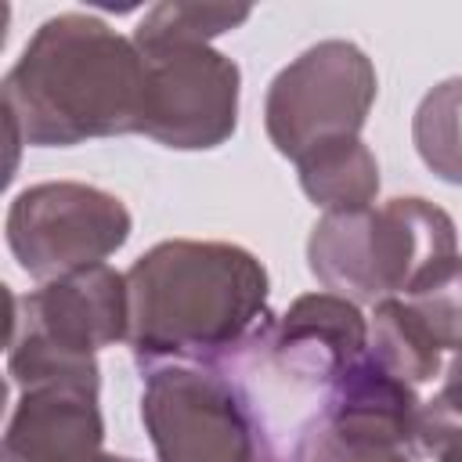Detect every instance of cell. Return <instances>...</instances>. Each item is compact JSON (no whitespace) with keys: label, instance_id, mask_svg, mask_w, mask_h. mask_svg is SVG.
I'll return each mask as SVG.
<instances>
[{"label":"cell","instance_id":"cell-4","mask_svg":"<svg viewBox=\"0 0 462 462\" xmlns=\"http://www.w3.org/2000/svg\"><path fill=\"white\" fill-rule=\"evenodd\" d=\"M14 303L25 307L11 332V375L22 386L97 383L94 350L130 332L126 278L105 263L61 274Z\"/></svg>","mask_w":462,"mask_h":462},{"label":"cell","instance_id":"cell-5","mask_svg":"<svg viewBox=\"0 0 462 462\" xmlns=\"http://www.w3.org/2000/svg\"><path fill=\"white\" fill-rule=\"evenodd\" d=\"M141 419L159 462H274L260 411L220 365L152 368Z\"/></svg>","mask_w":462,"mask_h":462},{"label":"cell","instance_id":"cell-11","mask_svg":"<svg viewBox=\"0 0 462 462\" xmlns=\"http://www.w3.org/2000/svg\"><path fill=\"white\" fill-rule=\"evenodd\" d=\"M296 162H300L303 191L314 199V206H325L328 213L365 209L372 202V195L379 191L375 159L357 137L321 144Z\"/></svg>","mask_w":462,"mask_h":462},{"label":"cell","instance_id":"cell-6","mask_svg":"<svg viewBox=\"0 0 462 462\" xmlns=\"http://www.w3.org/2000/svg\"><path fill=\"white\" fill-rule=\"evenodd\" d=\"M141 54L137 130L170 148H213L235 130L238 65L202 40L134 32Z\"/></svg>","mask_w":462,"mask_h":462},{"label":"cell","instance_id":"cell-2","mask_svg":"<svg viewBox=\"0 0 462 462\" xmlns=\"http://www.w3.org/2000/svg\"><path fill=\"white\" fill-rule=\"evenodd\" d=\"M141 87L144 69L130 40L101 18L58 14L7 72L4 105L29 144H76L137 130Z\"/></svg>","mask_w":462,"mask_h":462},{"label":"cell","instance_id":"cell-14","mask_svg":"<svg viewBox=\"0 0 462 462\" xmlns=\"http://www.w3.org/2000/svg\"><path fill=\"white\" fill-rule=\"evenodd\" d=\"M415 433L437 462H462V383L448 379L444 390L419 408Z\"/></svg>","mask_w":462,"mask_h":462},{"label":"cell","instance_id":"cell-10","mask_svg":"<svg viewBox=\"0 0 462 462\" xmlns=\"http://www.w3.org/2000/svg\"><path fill=\"white\" fill-rule=\"evenodd\" d=\"M271 361L310 386L336 383L357 357H365V321L354 303L336 292L300 296L282 325L260 339Z\"/></svg>","mask_w":462,"mask_h":462},{"label":"cell","instance_id":"cell-3","mask_svg":"<svg viewBox=\"0 0 462 462\" xmlns=\"http://www.w3.org/2000/svg\"><path fill=\"white\" fill-rule=\"evenodd\" d=\"M307 256L332 292L386 300L455 260V224L422 199H393L383 209H339L314 227Z\"/></svg>","mask_w":462,"mask_h":462},{"label":"cell","instance_id":"cell-13","mask_svg":"<svg viewBox=\"0 0 462 462\" xmlns=\"http://www.w3.org/2000/svg\"><path fill=\"white\" fill-rule=\"evenodd\" d=\"M249 18V7H224V4H159L137 25L141 32L155 36H180V40H209L217 32L235 29Z\"/></svg>","mask_w":462,"mask_h":462},{"label":"cell","instance_id":"cell-9","mask_svg":"<svg viewBox=\"0 0 462 462\" xmlns=\"http://www.w3.org/2000/svg\"><path fill=\"white\" fill-rule=\"evenodd\" d=\"M97 383H40L7 426L4 462H105Z\"/></svg>","mask_w":462,"mask_h":462},{"label":"cell","instance_id":"cell-1","mask_svg":"<svg viewBox=\"0 0 462 462\" xmlns=\"http://www.w3.org/2000/svg\"><path fill=\"white\" fill-rule=\"evenodd\" d=\"M130 346L141 368L224 365L267 336V274L238 245L162 242L130 274Z\"/></svg>","mask_w":462,"mask_h":462},{"label":"cell","instance_id":"cell-12","mask_svg":"<svg viewBox=\"0 0 462 462\" xmlns=\"http://www.w3.org/2000/svg\"><path fill=\"white\" fill-rule=\"evenodd\" d=\"M415 144L437 177L462 184V79H448L422 97L415 112Z\"/></svg>","mask_w":462,"mask_h":462},{"label":"cell","instance_id":"cell-8","mask_svg":"<svg viewBox=\"0 0 462 462\" xmlns=\"http://www.w3.org/2000/svg\"><path fill=\"white\" fill-rule=\"evenodd\" d=\"M130 235L119 199L83 184H40L14 199L7 238L18 263L36 274H72L101 263Z\"/></svg>","mask_w":462,"mask_h":462},{"label":"cell","instance_id":"cell-7","mask_svg":"<svg viewBox=\"0 0 462 462\" xmlns=\"http://www.w3.org/2000/svg\"><path fill=\"white\" fill-rule=\"evenodd\" d=\"M375 97V69L354 43L325 40L285 65L267 90V134L282 155L357 137Z\"/></svg>","mask_w":462,"mask_h":462}]
</instances>
